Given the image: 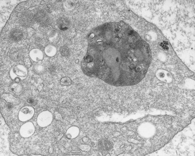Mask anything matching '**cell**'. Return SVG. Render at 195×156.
Here are the masks:
<instances>
[{
	"instance_id": "1",
	"label": "cell",
	"mask_w": 195,
	"mask_h": 156,
	"mask_svg": "<svg viewBox=\"0 0 195 156\" xmlns=\"http://www.w3.org/2000/svg\"><path fill=\"white\" fill-rule=\"evenodd\" d=\"M151 60L148 44L129 25L109 22L91 32L81 68L85 75L108 84L130 86L143 79Z\"/></svg>"
},
{
	"instance_id": "2",
	"label": "cell",
	"mask_w": 195,
	"mask_h": 156,
	"mask_svg": "<svg viewBox=\"0 0 195 156\" xmlns=\"http://www.w3.org/2000/svg\"><path fill=\"white\" fill-rule=\"evenodd\" d=\"M28 70L27 67L22 65H14L9 71V76L11 79L19 83V81H23L27 77Z\"/></svg>"
},
{
	"instance_id": "3",
	"label": "cell",
	"mask_w": 195,
	"mask_h": 156,
	"mask_svg": "<svg viewBox=\"0 0 195 156\" xmlns=\"http://www.w3.org/2000/svg\"><path fill=\"white\" fill-rule=\"evenodd\" d=\"M53 115L49 110L43 111L38 115L37 123L40 127L42 128L48 127L52 123Z\"/></svg>"
},
{
	"instance_id": "4",
	"label": "cell",
	"mask_w": 195,
	"mask_h": 156,
	"mask_svg": "<svg viewBox=\"0 0 195 156\" xmlns=\"http://www.w3.org/2000/svg\"><path fill=\"white\" fill-rule=\"evenodd\" d=\"M35 113L34 108L31 106H25L20 109L18 113V118L21 122H27L31 119Z\"/></svg>"
},
{
	"instance_id": "5",
	"label": "cell",
	"mask_w": 195,
	"mask_h": 156,
	"mask_svg": "<svg viewBox=\"0 0 195 156\" xmlns=\"http://www.w3.org/2000/svg\"><path fill=\"white\" fill-rule=\"evenodd\" d=\"M35 131V128L33 123L27 121L21 126L19 130V133L23 138H28L33 135Z\"/></svg>"
},
{
	"instance_id": "6",
	"label": "cell",
	"mask_w": 195,
	"mask_h": 156,
	"mask_svg": "<svg viewBox=\"0 0 195 156\" xmlns=\"http://www.w3.org/2000/svg\"><path fill=\"white\" fill-rule=\"evenodd\" d=\"M29 56L34 62H40L44 59V52L38 48H34L30 52Z\"/></svg>"
},
{
	"instance_id": "7",
	"label": "cell",
	"mask_w": 195,
	"mask_h": 156,
	"mask_svg": "<svg viewBox=\"0 0 195 156\" xmlns=\"http://www.w3.org/2000/svg\"><path fill=\"white\" fill-rule=\"evenodd\" d=\"M79 134V129L76 126L71 127L67 130L66 132V136L69 139H74L78 136Z\"/></svg>"
},
{
	"instance_id": "8",
	"label": "cell",
	"mask_w": 195,
	"mask_h": 156,
	"mask_svg": "<svg viewBox=\"0 0 195 156\" xmlns=\"http://www.w3.org/2000/svg\"><path fill=\"white\" fill-rule=\"evenodd\" d=\"M45 54L49 57L55 56L57 52V49L56 46L52 45H48L44 49Z\"/></svg>"
},
{
	"instance_id": "9",
	"label": "cell",
	"mask_w": 195,
	"mask_h": 156,
	"mask_svg": "<svg viewBox=\"0 0 195 156\" xmlns=\"http://www.w3.org/2000/svg\"><path fill=\"white\" fill-rule=\"evenodd\" d=\"M33 70L36 74H37L38 75H41L45 72L46 68L44 65H43L42 63H38L36 65H34Z\"/></svg>"
},
{
	"instance_id": "10",
	"label": "cell",
	"mask_w": 195,
	"mask_h": 156,
	"mask_svg": "<svg viewBox=\"0 0 195 156\" xmlns=\"http://www.w3.org/2000/svg\"><path fill=\"white\" fill-rule=\"evenodd\" d=\"M58 25L60 29L63 31H65L69 29V23L68 21L64 18H61L58 21Z\"/></svg>"
},
{
	"instance_id": "11",
	"label": "cell",
	"mask_w": 195,
	"mask_h": 156,
	"mask_svg": "<svg viewBox=\"0 0 195 156\" xmlns=\"http://www.w3.org/2000/svg\"><path fill=\"white\" fill-rule=\"evenodd\" d=\"M11 91L14 92V94H18L20 93L22 90V86L19 84V83H15L11 85Z\"/></svg>"
},
{
	"instance_id": "12",
	"label": "cell",
	"mask_w": 195,
	"mask_h": 156,
	"mask_svg": "<svg viewBox=\"0 0 195 156\" xmlns=\"http://www.w3.org/2000/svg\"><path fill=\"white\" fill-rule=\"evenodd\" d=\"M60 83L61 85L63 87L69 86L71 85V83H72V81L69 77H64L61 79Z\"/></svg>"
},
{
	"instance_id": "13",
	"label": "cell",
	"mask_w": 195,
	"mask_h": 156,
	"mask_svg": "<svg viewBox=\"0 0 195 156\" xmlns=\"http://www.w3.org/2000/svg\"><path fill=\"white\" fill-rule=\"evenodd\" d=\"M61 54L64 56H67L69 54V49L67 47L64 46L62 47L60 49Z\"/></svg>"
},
{
	"instance_id": "14",
	"label": "cell",
	"mask_w": 195,
	"mask_h": 156,
	"mask_svg": "<svg viewBox=\"0 0 195 156\" xmlns=\"http://www.w3.org/2000/svg\"><path fill=\"white\" fill-rule=\"evenodd\" d=\"M24 62H25V67H31V61H30L29 58L25 59V60H24Z\"/></svg>"
},
{
	"instance_id": "15",
	"label": "cell",
	"mask_w": 195,
	"mask_h": 156,
	"mask_svg": "<svg viewBox=\"0 0 195 156\" xmlns=\"http://www.w3.org/2000/svg\"><path fill=\"white\" fill-rule=\"evenodd\" d=\"M27 102L29 103L30 104H33V105H35V100H34L33 98H29V99H27Z\"/></svg>"
},
{
	"instance_id": "16",
	"label": "cell",
	"mask_w": 195,
	"mask_h": 156,
	"mask_svg": "<svg viewBox=\"0 0 195 156\" xmlns=\"http://www.w3.org/2000/svg\"><path fill=\"white\" fill-rule=\"evenodd\" d=\"M54 115H55V117H56V120H61V115L60 114L59 112L58 113V115H56V114H55V113H54Z\"/></svg>"
},
{
	"instance_id": "17",
	"label": "cell",
	"mask_w": 195,
	"mask_h": 156,
	"mask_svg": "<svg viewBox=\"0 0 195 156\" xmlns=\"http://www.w3.org/2000/svg\"><path fill=\"white\" fill-rule=\"evenodd\" d=\"M49 152H50V154H52L53 152V148H50V149H49Z\"/></svg>"
}]
</instances>
